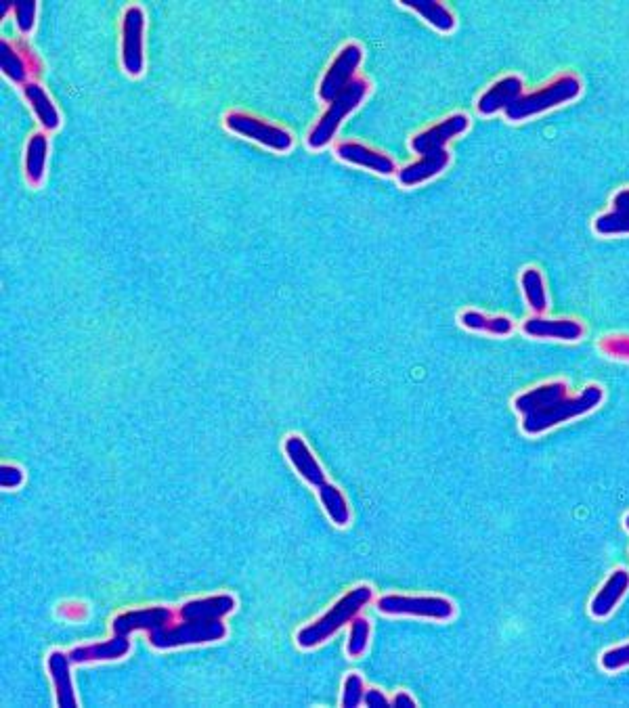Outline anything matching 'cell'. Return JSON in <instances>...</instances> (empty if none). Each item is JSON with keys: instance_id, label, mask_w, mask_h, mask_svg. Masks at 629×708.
I'll return each mask as SVG.
<instances>
[{"instance_id": "1", "label": "cell", "mask_w": 629, "mask_h": 708, "mask_svg": "<svg viewBox=\"0 0 629 708\" xmlns=\"http://www.w3.org/2000/svg\"><path fill=\"white\" fill-rule=\"evenodd\" d=\"M604 401L598 384L585 388L579 396H569V386L562 380L535 386L514 398V409L523 415V432L529 436L544 434L575 417L592 413Z\"/></svg>"}, {"instance_id": "2", "label": "cell", "mask_w": 629, "mask_h": 708, "mask_svg": "<svg viewBox=\"0 0 629 708\" xmlns=\"http://www.w3.org/2000/svg\"><path fill=\"white\" fill-rule=\"evenodd\" d=\"M235 608V600L231 595H212L204 600L187 602L179 616L181 625L166 629L158 627L149 631L151 646L158 650H170L181 646L208 644V641H219L227 635V627L223 625V616Z\"/></svg>"}, {"instance_id": "3", "label": "cell", "mask_w": 629, "mask_h": 708, "mask_svg": "<svg viewBox=\"0 0 629 708\" xmlns=\"http://www.w3.org/2000/svg\"><path fill=\"white\" fill-rule=\"evenodd\" d=\"M468 126V116L458 112L447 116L439 124L422 130L420 135L411 139V147H414L420 160L399 170V183L403 187H416L428 179H435L437 174H441L449 166V151L445 145L451 139L460 137L462 132L468 130Z\"/></svg>"}, {"instance_id": "4", "label": "cell", "mask_w": 629, "mask_h": 708, "mask_svg": "<svg viewBox=\"0 0 629 708\" xmlns=\"http://www.w3.org/2000/svg\"><path fill=\"white\" fill-rule=\"evenodd\" d=\"M284 449H286L290 463L296 468V472L317 491V495L325 507V512H328L332 522L338 526H344L346 522H349V505H346L344 495L336 489L334 484L325 480V472L321 470L315 455L307 447V442L302 440L300 436H290L286 440Z\"/></svg>"}, {"instance_id": "5", "label": "cell", "mask_w": 629, "mask_h": 708, "mask_svg": "<svg viewBox=\"0 0 629 708\" xmlns=\"http://www.w3.org/2000/svg\"><path fill=\"white\" fill-rule=\"evenodd\" d=\"M370 600H372V589L370 587H367V585L355 587L353 591H349L344 597H340V600L328 612H325L321 618H317L315 623H311L309 627L298 631V635H296L298 646L305 648V650L317 648L319 644H323L325 639H330L344 623L353 621V618L357 616V612Z\"/></svg>"}, {"instance_id": "6", "label": "cell", "mask_w": 629, "mask_h": 708, "mask_svg": "<svg viewBox=\"0 0 629 708\" xmlns=\"http://www.w3.org/2000/svg\"><path fill=\"white\" fill-rule=\"evenodd\" d=\"M581 93V82L573 74H562L548 82L537 91L523 95L514 105L506 109V118L510 122H523L537 114H544L548 109H554L562 103L573 101Z\"/></svg>"}, {"instance_id": "7", "label": "cell", "mask_w": 629, "mask_h": 708, "mask_svg": "<svg viewBox=\"0 0 629 708\" xmlns=\"http://www.w3.org/2000/svg\"><path fill=\"white\" fill-rule=\"evenodd\" d=\"M367 93H370V82H367L365 78H355L349 86H346L344 91L330 103L328 112L321 116V120L311 130V135L307 139L309 147L321 149V147L328 145L334 139L340 122L349 116L353 109H357L363 103Z\"/></svg>"}, {"instance_id": "8", "label": "cell", "mask_w": 629, "mask_h": 708, "mask_svg": "<svg viewBox=\"0 0 629 708\" xmlns=\"http://www.w3.org/2000/svg\"><path fill=\"white\" fill-rule=\"evenodd\" d=\"M378 610L390 616H422L449 621L455 608L445 597H407V595H384L378 600Z\"/></svg>"}, {"instance_id": "9", "label": "cell", "mask_w": 629, "mask_h": 708, "mask_svg": "<svg viewBox=\"0 0 629 708\" xmlns=\"http://www.w3.org/2000/svg\"><path fill=\"white\" fill-rule=\"evenodd\" d=\"M225 124L229 130L237 132V135H242L246 139H252L260 145H265L269 149L275 151H288L292 147V135L281 126H273L267 124L263 120H258L254 116L242 114V112H231L225 116Z\"/></svg>"}, {"instance_id": "10", "label": "cell", "mask_w": 629, "mask_h": 708, "mask_svg": "<svg viewBox=\"0 0 629 708\" xmlns=\"http://www.w3.org/2000/svg\"><path fill=\"white\" fill-rule=\"evenodd\" d=\"M363 59V49L355 42H349L346 47L336 55L332 61L330 70L325 72L321 84H319V99L321 101H334L346 86H349L355 78V70L359 68V63Z\"/></svg>"}, {"instance_id": "11", "label": "cell", "mask_w": 629, "mask_h": 708, "mask_svg": "<svg viewBox=\"0 0 629 708\" xmlns=\"http://www.w3.org/2000/svg\"><path fill=\"white\" fill-rule=\"evenodd\" d=\"M143 32L145 13L141 7H128L122 19V68L130 76L143 74Z\"/></svg>"}, {"instance_id": "12", "label": "cell", "mask_w": 629, "mask_h": 708, "mask_svg": "<svg viewBox=\"0 0 629 708\" xmlns=\"http://www.w3.org/2000/svg\"><path fill=\"white\" fill-rule=\"evenodd\" d=\"M523 331L529 338L541 340H565L577 342L583 338V325L575 319H548L535 315L523 323Z\"/></svg>"}, {"instance_id": "13", "label": "cell", "mask_w": 629, "mask_h": 708, "mask_svg": "<svg viewBox=\"0 0 629 708\" xmlns=\"http://www.w3.org/2000/svg\"><path fill=\"white\" fill-rule=\"evenodd\" d=\"M520 97H523V80L518 76H506L487 88L479 103H476V109H479V114L483 116H493L502 112V109L506 112Z\"/></svg>"}, {"instance_id": "14", "label": "cell", "mask_w": 629, "mask_h": 708, "mask_svg": "<svg viewBox=\"0 0 629 708\" xmlns=\"http://www.w3.org/2000/svg\"><path fill=\"white\" fill-rule=\"evenodd\" d=\"M172 610L168 608H147V610H133V612H122L120 616L114 618V633L120 635H130L137 629L154 631L158 627H166L172 621Z\"/></svg>"}, {"instance_id": "15", "label": "cell", "mask_w": 629, "mask_h": 708, "mask_svg": "<svg viewBox=\"0 0 629 708\" xmlns=\"http://www.w3.org/2000/svg\"><path fill=\"white\" fill-rule=\"evenodd\" d=\"M627 589H629V572L623 568L613 570V574L609 579H606L602 589L594 595V600L590 604V614L594 618L609 616L619 606Z\"/></svg>"}, {"instance_id": "16", "label": "cell", "mask_w": 629, "mask_h": 708, "mask_svg": "<svg viewBox=\"0 0 629 708\" xmlns=\"http://www.w3.org/2000/svg\"><path fill=\"white\" fill-rule=\"evenodd\" d=\"M336 156L344 162L370 168L372 172H378V174H393L397 170L395 162L390 160L388 156H384V153H380L372 147L361 145V143H340L336 147Z\"/></svg>"}, {"instance_id": "17", "label": "cell", "mask_w": 629, "mask_h": 708, "mask_svg": "<svg viewBox=\"0 0 629 708\" xmlns=\"http://www.w3.org/2000/svg\"><path fill=\"white\" fill-rule=\"evenodd\" d=\"M130 652V639L128 635L114 633V639L105 641V644H95V646H82L74 648L68 656L74 665H82V662H101V660H118Z\"/></svg>"}, {"instance_id": "18", "label": "cell", "mask_w": 629, "mask_h": 708, "mask_svg": "<svg viewBox=\"0 0 629 708\" xmlns=\"http://www.w3.org/2000/svg\"><path fill=\"white\" fill-rule=\"evenodd\" d=\"M70 656L63 652H53L49 656V673L55 683V694H57V704L63 708H74L78 706L76 692L72 685V673H70Z\"/></svg>"}, {"instance_id": "19", "label": "cell", "mask_w": 629, "mask_h": 708, "mask_svg": "<svg viewBox=\"0 0 629 708\" xmlns=\"http://www.w3.org/2000/svg\"><path fill=\"white\" fill-rule=\"evenodd\" d=\"M594 229L600 235L629 233V189H623L613 199V210L596 218Z\"/></svg>"}, {"instance_id": "20", "label": "cell", "mask_w": 629, "mask_h": 708, "mask_svg": "<svg viewBox=\"0 0 629 708\" xmlns=\"http://www.w3.org/2000/svg\"><path fill=\"white\" fill-rule=\"evenodd\" d=\"M24 95L30 101L40 126L45 130H57L59 122H61L59 112H57L55 103L51 101V97L47 95L45 88H42L38 82H28V84H24Z\"/></svg>"}, {"instance_id": "21", "label": "cell", "mask_w": 629, "mask_h": 708, "mask_svg": "<svg viewBox=\"0 0 629 708\" xmlns=\"http://www.w3.org/2000/svg\"><path fill=\"white\" fill-rule=\"evenodd\" d=\"M401 5L414 9L416 13L422 15V19H426L432 28H437L439 32H453L455 30V17L453 13L437 3V0H401Z\"/></svg>"}, {"instance_id": "22", "label": "cell", "mask_w": 629, "mask_h": 708, "mask_svg": "<svg viewBox=\"0 0 629 708\" xmlns=\"http://www.w3.org/2000/svg\"><path fill=\"white\" fill-rule=\"evenodd\" d=\"M47 153H49L47 137L42 135V132H36L26 147V176L32 185H40L42 179H45Z\"/></svg>"}, {"instance_id": "23", "label": "cell", "mask_w": 629, "mask_h": 708, "mask_svg": "<svg viewBox=\"0 0 629 708\" xmlns=\"http://www.w3.org/2000/svg\"><path fill=\"white\" fill-rule=\"evenodd\" d=\"M520 287H523V294H525V300H527L531 311L535 315L546 313V308H548L546 283H544V277H541V273L535 267H529L523 271V275H520Z\"/></svg>"}, {"instance_id": "24", "label": "cell", "mask_w": 629, "mask_h": 708, "mask_svg": "<svg viewBox=\"0 0 629 708\" xmlns=\"http://www.w3.org/2000/svg\"><path fill=\"white\" fill-rule=\"evenodd\" d=\"M0 68H3V74L17 82V84H28V76H30V70H28V63L26 59L21 57L13 44H9L7 40L0 42Z\"/></svg>"}, {"instance_id": "25", "label": "cell", "mask_w": 629, "mask_h": 708, "mask_svg": "<svg viewBox=\"0 0 629 708\" xmlns=\"http://www.w3.org/2000/svg\"><path fill=\"white\" fill-rule=\"evenodd\" d=\"M462 325L472 331H487V334H493V336H508L510 331L514 329V325L508 317H487V315L476 313V311H466L462 315Z\"/></svg>"}, {"instance_id": "26", "label": "cell", "mask_w": 629, "mask_h": 708, "mask_svg": "<svg viewBox=\"0 0 629 708\" xmlns=\"http://www.w3.org/2000/svg\"><path fill=\"white\" fill-rule=\"evenodd\" d=\"M367 639H370V623L365 618L355 616L351 621V639H349V654L361 656L367 648Z\"/></svg>"}, {"instance_id": "27", "label": "cell", "mask_w": 629, "mask_h": 708, "mask_svg": "<svg viewBox=\"0 0 629 708\" xmlns=\"http://www.w3.org/2000/svg\"><path fill=\"white\" fill-rule=\"evenodd\" d=\"M600 667H602L604 671H609V673H615V671H619V669L629 667V644L606 650V652L600 656Z\"/></svg>"}, {"instance_id": "28", "label": "cell", "mask_w": 629, "mask_h": 708, "mask_svg": "<svg viewBox=\"0 0 629 708\" xmlns=\"http://www.w3.org/2000/svg\"><path fill=\"white\" fill-rule=\"evenodd\" d=\"M15 9V21H17V28L21 34H30L34 30V24H36V3H15L13 5Z\"/></svg>"}, {"instance_id": "29", "label": "cell", "mask_w": 629, "mask_h": 708, "mask_svg": "<svg viewBox=\"0 0 629 708\" xmlns=\"http://www.w3.org/2000/svg\"><path fill=\"white\" fill-rule=\"evenodd\" d=\"M363 679L359 675H351L344 683V694H342V706L355 708L363 700Z\"/></svg>"}, {"instance_id": "30", "label": "cell", "mask_w": 629, "mask_h": 708, "mask_svg": "<svg viewBox=\"0 0 629 708\" xmlns=\"http://www.w3.org/2000/svg\"><path fill=\"white\" fill-rule=\"evenodd\" d=\"M600 348L609 354V357L629 361V338L627 336H606L600 342Z\"/></svg>"}, {"instance_id": "31", "label": "cell", "mask_w": 629, "mask_h": 708, "mask_svg": "<svg viewBox=\"0 0 629 708\" xmlns=\"http://www.w3.org/2000/svg\"><path fill=\"white\" fill-rule=\"evenodd\" d=\"M24 480V472L15 466H3L0 468V484H3V489H15V486L21 484Z\"/></svg>"}, {"instance_id": "32", "label": "cell", "mask_w": 629, "mask_h": 708, "mask_svg": "<svg viewBox=\"0 0 629 708\" xmlns=\"http://www.w3.org/2000/svg\"><path fill=\"white\" fill-rule=\"evenodd\" d=\"M363 702H365L367 706H372V708H388V706H390V702L386 700V696H384L382 692H378V690H370V692H367V694L363 696Z\"/></svg>"}, {"instance_id": "33", "label": "cell", "mask_w": 629, "mask_h": 708, "mask_svg": "<svg viewBox=\"0 0 629 708\" xmlns=\"http://www.w3.org/2000/svg\"><path fill=\"white\" fill-rule=\"evenodd\" d=\"M393 706H397V708H414V706H416V700L411 698L409 694L401 692V694H397V696H395Z\"/></svg>"}, {"instance_id": "34", "label": "cell", "mask_w": 629, "mask_h": 708, "mask_svg": "<svg viewBox=\"0 0 629 708\" xmlns=\"http://www.w3.org/2000/svg\"><path fill=\"white\" fill-rule=\"evenodd\" d=\"M625 528H627V530H629V516H627V518H625Z\"/></svg>"}]
</instances>
